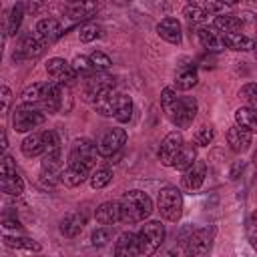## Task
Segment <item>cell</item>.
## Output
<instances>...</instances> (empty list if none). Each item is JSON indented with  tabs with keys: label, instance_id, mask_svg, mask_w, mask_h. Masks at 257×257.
<instances>
[{
	"label": "cell",
	"instance_id": "6da1fadb",
	"mask_svg": "<svg viewBox=\"0 0 257 257\" xmlns=\"http://www.w3.org/2000/svg\"><path fill=\"white\" fill-rule=\"evenodd\" d=\"M120 221L133 225L145 221L153 213V199L143 191H128L118 201Z\"/></svg>",
	"mask_w": 257,
	"mask_h": 257
},
{
	"label": "cell",
	"instance_id": "7a4b0ae2",
	"mask_svg": "<svg viewBox=\"0 0 257 257\" xmlns=\"http://www.w3.org/2000/svg\"><path fill=\"white\" fill-rule=\"evenodd\" d=\"M135 235H137V255H153L165 241V227L159 221H149Z\"/></svg>",
	"mask_w": 257,
	"mask_h": 257
},
{
	"label": "cell",
	"instance_id": "3957f363",
	"mask_svg": "<svg viewBox=\"0 0 257 257\" xmlns=\"http://www.w3.org/2000/svg\"><path fill=\"white\" fill-rule=\"evenodd\" d=\"M157 209L163 219L167 221H179L183 215V195L177 187H165L159 193Z\"/></svg>",
	"mask_w": 257,
	"mask_h": 257
},
{
	"label": "cell",
	"instance_id": "277c9868",
	"mask_svg": "<svg viewBox=\"0 0 257 257\" xmlns=\"http://www.w3.org/2000/svg\"><path fill=\"white\" fill-rule=\"evenodd\" d=\"M42 122H44V112L34 104L22 102L12 114V126L16 133H30L32 128L40 126Z\"/></svg>",
	"mask_w": 257,
	"mask_h": 257
},
{
	"label": "cell",
	"instance_id": "5b68a950",
	"mask_svg": "<svg viewBox=\"0 0 257 257\" xmlns=\"http://www.w3.org/2000/svg\"><path fill=\"white\" fill-rule=\"evenodd\" d=\"M0 191L10 197H18L24 191V181L18 175L16 165L10 157L0 159Z\"/></svg>",
	"mask_w": 257,
	"mask_h": 257
},
{
	"label": "cell",
	"instance_id": "8992f818",
	"mask_svg": "<svg viewBox=\"0 0 257 257\" xmlns=\"http://www.w3.org/2000/svg\"><path fill=\"white\" fill-rule=\"evenodd\" d=\"M96 143H92L90 139H76L70 147V155H68V163H76L82 165L86 169H92L96 163Z\"/></svg>",
	"mask_w": 257,
	"mask_h": 257
},
{
	"label": "cell",
	"instance_id": "52a82bcc",
	"mask_svg": "<svg viewBox=\"0 0 257 257\" xmlns=\"http://www.w3.org/2000/svg\"><path fill=\"white\" fill-rule=\"evenodd\" d=\"M46 48V42L38 36V34H26L20 38L18 46L14 48L12 60L14 62H22V60H34L38 58Z\"/></svg>",
	"mask_w": 257,
	"mask_h": 257
},
{
	"label": "cell",
	"instance_id": "ba28073f",
	"mask_svg": "<svg viewBox=\"0 0 257 257\" xmlns=\"http://www.w3.org/2000/svg\"><path fill=\"white\" fill-rule=\"evenodd\" d=\"M124 143H126V131L114 126L100 135V139L96 141V151L100 157H114Z\"/></svg>",
	"mask_w": 257,
	"mask_h": 257
},
{
	"label": "cell",
	"instance_id": "9c48e42d",
	"mask_svg": "<svg viewBox=\"0 0 257 257\" xmlns=\"http://www.w3.org/2000/svg\"><path fill=\"white\" fill-rule=\"evenodd\" d=\"M46 72L52 78V82L60 84V86H72L78 80V74L74 72V68L64 60V58H50L46 64Z\"/></svg>",
	"mask_w": 257,
	"mask_h": 257
},
{
	"label": "cell",
	"instance_id": "30bf717a",
	"mask_svg": "<svg viewBox=\"0 0 257 257\" xmlns=\"http://www.w3.org/2000/svg\"><path fill=\"white\" fill-rule=\"evenodd\" d=\"M213 237H215V229H213V227L197 229V231H193V233L183 241V243H185V251H187L189 255H207L209 249H211Z\"/></svg>",
	"mask_w": 257,
	"mask_h": 257
},
{
	"label": "cell",
	"instance_id": "8fae6325",
	"mask_svg": "<svg viewBox=\"0 0 257 257\" xmlns=\"http://www.w3.org/2000/svg\"><path fill=\"white\" fill-rule=\"evenodd\" d=\"M195 116H197V100L193 96H183L177 102V108L171 116V122L177 128H187Z\"/></svg>",
	"mask_w": 257,
	"mask_h": 257
},
{
	"label": "cell",
	"instance_id": "7c38bea8",
	"mask_svg": "<svg viewBox=\"0 0 257 257\" xmlns=\"http://www.w3.org/2000/svg\"><path fill=\"white\" fill-rule=\"evenodd\" d=\"M42 181H46L48 185H54L56 181H60V173H62V155L60 149L58 151H48L42 157Z\"/></svg>",
	"mask_w": 257,
	"mask_h": 257
},
{
	"label": "cell",
	"instance_id": "4fadbf2b",
	"mask_svg": "<svg viewBox=\"0 0 257 257\" xmlns=\"http://www.w3.org/2000/svg\"><path fill=\"white\" fill-rule=\"evenodd\" d=\"M183 143H185V141H183V135H181V133H177V131L169 133V135L163 139L161 149H159V159H161V163L167 165V167H173V161H175L179 149L183 147Z\"/></svg>",
	"mask_w": 257,
	"mask_h": 257
},
{
	"label": "cell",
	"instance_id": "5bb4252c",
	"mask_svg": "<svg viewBox=\"0 0 257 257\" xmlns=\"http://www.w3.org/2000/svg\"><path fill=\"white\" fill-rule=\"evenodd\" d=\"M205 177H207V165H205L203 161H197V159H195V161L183 171V187H185L187 191H197V189L203 185Z\"/></svg>",
	"mask_w": 257,
	"mask_h": 257
},
{
	"label": "cell",
	"instance_id": "9a60e30c",
	"mask_svg": "<svg viewBox=\"0 0 257 257\" xmlns=\"http://www.w3.org/2000/svg\"><path fill=\"white\" fill-rule=\"evenodd\" d=\"M157 34H159L163 40L171 42V44H181V40H183L181 22H179L177 18H173V16H167V18H163V20L157 24Z\"/></svg>",
	"mask_w": 257,
	"mask_h": 257
},
{
	"label": "cell",
	"instance_id": "2e32d148",
	"mask_svg": "<svg viewBox=\"0 0 257 257\" xmlns=\"http://www.w3.org/2000/svg\"><path fill=\"white\" fill-rule=\"evenodd\" d=\"M104 88H114V78L96 70L92 76L86 78V84H84V98H86V100H92V98H94L100 90H104Z\"/></svg>",
	"mask_w": 257,
	"mask_h": 257
},
{
	"label": "cell",
	"instance_id": "e0dca14e",
	"mask_svg": "<svg viewBox=\"0 0 257 257\" xmlns=\"http://www.w3.org/2000/svg\"><path fill=\"white\" fill-rule=\"evenodd\" d=\"M116 96H118V92H116L114 88H104V90H100L90 102H92L94 110H96L100 116H112L114 104H116Z\"/></svg>",
	"mask_w": 257,
	"mask_h": 257
},
{
	"label": "cell",
	"instance_id": "ac0fdd59",
	"mask_svg": "<svg viewBox=\"0 0 257 257\" xmlns=\"http://www.w3.org/2000/svg\"><path fill=\"white\" fill-rule=\"evenodd\" d=\"M98 10V0H70L66 6V14L70 20L90 18Z\"/></svg>",
	"mask_w": 257,
	"mask_h": 257
},
{
	"label": "cell",
	"instance_id": "d6986e66",
	"mask_svg": "<svg viewBox=\"0 0 257 257\" xmlns=\"http://www.w3.org/2000/svg\"><path fill=\"white\" fill-rule=\"evenodd\" d=\"M84 225H86V215L82 211H72V213H68L60 221V233L64 237H70L72 239V237H76L84 229Z\"/></svg>",
	"mask_w": 257,
	"mask_h": 257
},
{
	"label": "cell",
	"instance_id": "ffe728a7",
	"mask_svg": "<svg viewBox=\"0 0 257 257\" xmlns=\"http://www.w3.org/2000/svg\"><path fill=\"white\" fill-rule=\"evenodd\" d=\"M227 143L231 147V151L235 153H245L251 145V131L247 128H241V126H231L227 131Z\"/></svg>",
	"mask_w": 257,
	"mask_h": 257
},
{
	"label": "cell",
	"instance_id": "44dd1931",
	"mask_svg": "<svg viewBox=\"0 0 257 257\" xmlns=\"http://www.w3.org/2000/svg\"><path fill=\"white\" fill-rule=\"evenodd\" d=\"M50 86H52V80L48 82H34L30 86H26L22 90V102L26 104H34V106H40V102L46 98V94L50 92Z\"/></svg>",
	"mask_w": 257,
	"mask_h": 257
},
{
	"label": "cell",
	"instance_id": "7402d4cb",
	"mask_svg": "<svg viewBox=\"0 0 257 257\" xmlns=\"http://www.w3.org/2000/svg\"><path fill=\"white\" fill-rule=\"evenodd\" d=\"M88 171H90V169H86V167H82V165L68 163V167L62 169V173H60V181H62L66 187H78V185H82V183L88 179Z\"/></svg>",
	"mask_w": 257,
	"mask_h": 257
},
{
	"label": "cell",
	"instance_id": "603a6c76",
	"mask_svg": "<svg viewBox=\"0 0 257 257\" xmlns=\"http://www.w3.org/2000/svg\"><path fill=\"white\" fill-rule=\"evenodd\" d=\"M36 34L46 44H50V42H54V40H58L62 36V26H60V22L56 18H42L36 24Z\"/></svg>",
	"mask_w": 257,
	"mask_h": 257
},
{
	"label": "cell",
	"instance_id": "cb8c5ba5",
	"mask_svg": "<svg viewBox=\"0 0 257 257\" xmlns=\"http://www.w3.org/2000/svg\"><path fill=\"white\" fill-rule=\"evenodd\" d=\"M94 217L100 225H114L116 221H120V209H118V201H106L102 205L96 207Z\"/></svg>",
	"mask_w": 257,
	"mask_h": 257
},
{
	"label": "cell",
	"instance_id": "d4e9b609",
	"mask_svg": "<svg viewBox=\"0 0 257 257\" xmlns=\"http://www.w3.org/2000/svg\"><path fill=\"white\" fill-rule=\"evenodd\" d=\"M221 40H223V44L227 46V48H231V50H253V46H255V42H253V38H249V36H245V34H241V32H223L221 34Z\"/></svg>",
	"mask_w": 257,
	"mask_h": 257
},
{
	"label": "cell",
	"instance_id": "484cf974",
	"mask_svg": "<svg viewBox=\"0 0 257 257\" xmlns=\"http://www.w3.org/2000/svg\"><path fill=\"white\" fill-rule=\"evenodd\" d=\"M114 255L118 257H133L137 255V235L135 233H120L116 243H114Z\"/></svg>",
	"mask_w": 257,
	"mask_h": 257
},
{
	"label": "cell",
	"instance_id": "4316f807",
	"mask_svg": "<svg viewBox=\"0 0 257 257\" xmlns=\"http://www.w3.org/2000/svg\"><path fill=\"white\" fill-rule=\"evenodd\" d=\"M20 149H22V155L28 157V159L42 155V153H44V139H42V133H30V135L22 141Z\"/></svg>",
	"mask_w": 257,
	"mask_h": 257
},
{
	"label": "cell",
	"instance_id": "83f0119b",
	"mask_svg": "<svg viewBox=\"0 0 257 257\" xmlns=\"http://www.w3.org/2000/svg\"><path fill=\"white\" fill-rule=\"evenodd\" d=\"M197 36H199L201 44H203L207 50H215V52H217V50H223V48H225L221 36H219L213 28H209V26H201V28L197 30Z\"/></svg>",
	"mask_w": 257,
	"mask_h": 257
},
{
	"label": "cell",
	"instance_id": "f1b7e54d",
	"mask_svg": "<svg viewBox=\"0 0 257 257\" xmlns=\"http://www.w3.org/2000/svg\"><path fill=\"white\" fill-rule=\"evenodd\" d=\"M112 116H114L116 122H128L131 120V116H133V100H131V96L118 92Z\"/></svg>",
	"mask_w": 257,
	"mask_h": 257
},
{
	"label": "cell",
	"instance_id": "f546056e",
	"mask_svg": "<svg viewBox=\"0 0 257 257\" xmlns=\"http://www.w3.org/2000/svg\"><path fill=\"white\" fill-rule=\"evenodd\" d=\"M4 245L6 247H12V249H24V251H40V243H36L34 239L30 237H20V235H4L2 237Z\"/></svg>",
	"mask_w": 257,
	"mask_h": 257
},
{
	"label": "cell",
	"instance_id": "4dcf8cb0",
	"mask_svg": "<svg viewBox=\"0 0 257 257\" xmlns=\"http://www.w3.org/2000/svg\"><path fill=\"white\" fill-rule=\"evenodd\" d=\"M213 24L221 32H241L243 30V18H237V16H231V14L215 16Z\"/></svg>",
	"mask_w": 257,
	"mask_h": 257
},
{
	"label": "cell",
	"instance_id": "1f68e13d",
	"mask_svg": "<svg viewBox=\"0 0 257 257\" xmlns=\"http://www.w3.org/2000/svg\"><path fill=\"white\" fill-rule=\"evenodd\" d=\"M197 80H199V76H197V70H195L193 66H183V68H179V72H177V76H175V84H177L179 90H189V88H193V86L197 84Z\"/></svg>",
	"mask_w": 257,
	"mask_h": 257
},
{
	"label": "cell",
	"instance_id": "d6a6232c",
	"mask_svg": "<svg viewBox=\"0 0 257 257\" xmlns=\"http://www.w3.org/2000/svg\"><path fill=\"white\" fill-rule=\"evenodd\" d=\"M235 122H237V126L247 128V131L253 133L255 126H257L255 108H251V106H241V108H237V110H235Z\"/></svg>",
	"mask_w": 257,
	"mask_h": 257
},
{
	"label": "cell",
	"instance_id": "836d02e7",
	"mask_svg": "<svg viewBox=\"0 0 257 257\" xmlns=\"http://www.w3.org/2000/svg\"><path fill=\"white\" fill-rule=\"evenodd\" d=\"M195 159H197V153H195L193 143H191V145L183 143V147L179 149V153H177V157H175V161H173V167L179 169V171H185Z\"/></svg>",
	"mask_w": 257,
	"mask_h": 257
},
{
	"label": "cell",
	"instance_id": "e575fe53",
	"mask_svg": "<svg viewBox=\"0 0 257 257\" xmlns=\"http://www.w3.org/2000/svg\"><path fill=\"white\" fill-rule=\"evenodd\" d=\"M22 18H24V2H16L10 10V16H8V24H6V34L10 36H16L20 24H22Z\"/></svg>",
	"mask_w": 257,
	"mask_h": 257
},
{
	"label": "cell",
	"instance_id": "d590c367",
	"mask_svg": "<svg viewBox=\"0 0 257 257\" xmlns=\"http://www.w3.org/2000/svg\"><path fill=\"white\" fill-rule=\"evenodd\" d=\"M177 102H179V96H177L175 88L165 86L163 92H161V108H163V112H165V116L169 120H171V116H173V112L177 108Z\"/></svg>",
	"mask_w": 257,
	"mask_h": 257
},
{
	"label": "cell",
	"instance_id": "8d00e7d4",
	"mask_svg": "<svg viewBox=\"0 0 257 257\" xmlns=\"http://www.w3.org/2000/svg\"><path fill=\"white\" fill-rule=\"evenodd\" d=\"M183 16H185L189 22H193V24H203V22H207V20H209L211 12H209L205 6H199V4H189V6H185Z\"/></svg>",
	"mask_w": 257,
	"mask_h": 257
},
{
	"label": "cell",
	"instance_id": "74e56055",
	"mask_svg": "<svg viewBox=\"0 0 257 257\" xmlns=\"http://www.w3.org/2000/svg\"><path fill=\"white\" fill-rule=\"evenodd\" d=\"M70 66L74 68V72L78 74V78H88V76H92L96 72L88 56H74V60H72Z\"/></svg>",
	"mask_w": 257,
	"mask_h": 257
},
{
	"label": "cell",
	"instance_id": "f35d334b",
	"mask_svg": "<svg viewBox=\"0 0 257 257\" xmlns=\"http://www.w3.org/2000/svg\"><path fill=\"white\" fill-rule=\"evenodd\" d=\"M88 179H90L92 189H104L112 181V171L106 169V167H100V169L92 171V175H88Z\"/></svg>",
	"mask_w": 257,
	"mask_h": 257
},
{
	"label": "cell",
	"instance_id": "ab89813d",
	"mask_svg": "<svg viewBox=\"0 0 257 257\" xmlns=\"http://www.w3.org/2000/svg\"><path fill=\"white\" fill-rule=\"evenodd\" d=\"M0 225L6 229H20L22 227V223H20V219L12 207H6L0 211Z\"/></svg>",
	"mask_w": 257,
	"mask_h": 257
},
{
	"label": "cell",
	"instance_id": "60d3db41",
	"mask_svg": "<svg viewBox=\"0 0 257 257\" xmlns=\"http://www.w3.org/2000/svg\"><path fill=\"white\" fill-rule=\"evenodd\" d=\"M112 237V231H110V225H104V227H96L90 235V241L94 247H104Z\"/></svg>",
	"mask_w": 257,
	"mask_h": 257
},
{
	"label": "cell",
	"instance_id": "b9f144b4",
	"mask_svg": "<svg viewBox=\"0 0 257 257\" xmlns=\"http://www.w3.org/2000/svg\"><path fill=\"white\" fill-rule=\"evenodd\" d=\"M88 58H90V62H92V66H94V70H98V72L108 70V68H110V64H112L110 56H108V54H104V52H100V50H94Z\"/></svg>",
	"mask_w": 257,
	"mask_h": 257
},
{
	"label": "cell",
	"instance_id": "7bdbcfd3",
	"mask_svg": "<svg viewBox=\"0 0 257 257\" xmlns=\"http://www.w3.org/2000/svg\"><path fill=\"white\" fill-rule=\"evenodd\" d=\"M239 96L247 102V106L255 108V106H257V84H255V82H247V84L239 90Z\"/></svg>",
	"mask_w": 257,
	"mask_h": 257
},
{
	"label": "cell",
	"instance_id": "ee69618b",
	"mask_svg": "<svg viewBox=\"0 0 257 257\" xmlns=\"http://www.w3.org/2000/svg\"><path fill=\"white\" fill-rule=\"evenodd\" d=\"M100 36V28L96 26V24H84V26H80V30H78V38H80V42H92V40H96Z\"/></svg>",
	"mask_w": 257,
	"mask_h": 257
},
{
	"label": "cell",
	"instance_id": "f6af8a7d",
	"mask_svg": "<svg viewBox=\"0 0 257 257\" xmlns=\"http://www.w3.org/2000/svg\"><path fill=\"white\" fill-rule=\"evenodd\" d=\"M213 137H215L213 126H201V128L193 135V141H195V145H199V147H207V145L213 141Z\"/></svg>",
	"mask_w": 257,
	"mask_h": 257
},
{
	"label": "cell",
	"instance_id": "bcb514c9",
	"mask_svg": "<svg viewBox=\"0 0 257 257\" xmlns=\"http://www.w3.org/2000/svg\"><path fill=\"white\" fill-rule=\"evenodd\" d=\"M42 139H44V153L58 151L60 149V139H58V133L56 131H44L42 133Z\"/></svg>",
	"mask_w": 257,
	"mask_h": 257
},
{
	"label": "cell",
	"instance_id": "7dc6e473",
	"mask_svg": "<svg viewBox=\"0 0 257 257\" xmlns=\"http://www.w3.org/2000/svg\"><path fill=\"white\" fill-rule=\"evenodd\" d=\"M10 102H12V92L8 86L0 84V118L6 116V112L10 110Z\"/></svg>",
	"mask_w": 257,
	"mask_h": 257
},
{
	"label": "cell",
	"instance_id": "c3c4849f",
	"mask_svg": "<svg viewBox=\"0 0 257 257\" xmlns=\"http://www.w3.org/2000/svg\"><path fill=\"white\" fill-rule=\"evenodd\" d=\"M46 4H48V0H28V10H30L32 14H36V12H40Z\"/></svg>",
	"mask_w": 257,
	"mask_h": 257
},
{
	"label": "cell",
	"instance_id": "681fc988",
	"mask_svg": "<svg viewBox=\"0 0 257 257\" xmlns=\"http://www.w3.org/2000/svg\"><path fill=\"white\" fill-rule=\"evenodd\" d=\"M247 231H249V239H251V245L255 247V245H257V241H255V223H253V217H249V221H247Z\"/></svg>",
	"mask_w": 257,
	"mask_h": 257
},
{
	"label": "cell",
	"instance_id": "f907efd6",
	"mask_svg": "<svg viewBox=\"0 0 257 257\" xmlns=\"http://www.w3.org/2000/svg\"><path fill=\"white\" fill-rule=\"evenodd\" d=\"M8 149V137H6V131L0 126V155Z\"/></svg>",
	"mask_w": 257,
	"mask_h": 257
},
{
	"label": "cell",
	"instance_id": "816d5d0a",
	"mask_svg": "<svg viewBox=\"0 0 257 257\" xmlns=\"http://www.w3.org/2000/svg\"><path fill=\"white\" fill-rule=\"evenodd\" d=\"M241 171H243V163H241V161H237V163L233 165V169H231V179H237Z\"/></svg>",
	"mask_w": 257,
	"mask_h": 257
},
{
	"label": "cell",
	"instance_id": "f5cc1de1",
	"mask_svg": "<svg viewBox=\"0 0 257 257\" xmlns=\"http://www.w3.org/2000/svg\"><path fill=\"white\" fill-rule=\"evenodd\" d=\"M4 44H6V32L0 28V62H2V54H4Z\"/></svg>",
	"mask_w": 257,
	"mask_h": 257
},
{
	"label": "cell",
	"instance_id": "db71d44e",
	"mask_svg": "<svg viewBox=\"0 0 257 257\" xmlns=\"http://www.w3.org/2000/svg\"><path fill=\"white\" fill-rule=\"evenodd\" d=\"M215 2H219V4H223V6L227 8V6H233V4H237L239 0H215Z\"/></svg>",
	"mask_w": 257,
	"mask_h": 257
}]
</instances>
